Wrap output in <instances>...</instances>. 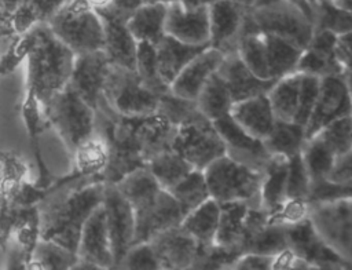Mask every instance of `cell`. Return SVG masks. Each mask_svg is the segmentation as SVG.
<instances>
[{"label": "cell", "instance_id": "6da1fadb", "mask_svg": "<svg viewBox=\"0 0 352 270\" xmlns=\"http://www.w3.org/2000/svg\"><path fill=\"white\" fill-rule=\"evenodd\" d=\"M114 185L133 211V245L148 242L157 234L180 226L184 215L177 201L158 185L147 167L128 174Z\"/></svg>", "mask_w": 352, "mask_h": 270}, {"label": "cell", "instance_id": "7a4b0ae2", "mask_svg": "<svg viewBox=\"0 0 352 270\" xmlns=\"http://www.w3.org/2000/svg\"><path fill=\"white\" fill-rule=\"evenodd\" d=\"M103 190L104 182L99 179L45 204L40 212V240L77 253L84 225L94 211L102 205Z\"/></svg>", "mask_w": 352, "mask_h": 270}, {"label": "cell", "instance_id": "3957f363", "mask_svg": "<svg viewBox=\"0 0 352 270\" xmlns=\"http://www.w3.org/2000/svg\"><path fill=\"white\" fill-rule=\"evenodd\" d=\"M28 59L33 92L44 106L67 85L76 55L43 22L29 30Z\"/></svg>", "mask_w": 352, "mask_h": 270}, {"label": "cell", "instance_id": "277c9868", "mask_svg": "<svg viewBox=\"0 0 352 270\" xmlns=\"http://www.w3.org/2000/svg\"><path fill=\"white\" fill-rule=\"evenodd\" d=\"M45 23L76 56L103 50L102 21L85 1L63 4Z\"/></svg>", "mask_w": 352, "mask_h": 270}, {"label": "cell", "instance_id": "5b68a950", "mask_svg": "<svg viewBox=\"0 0 352 270\" xmlns=\"http://www.w3.org/2000/svg\"><path fill=\"white\" fill-rule=\"evenodd\" d=\"M209 196L219 204L242 201L250 208H261V172L228 156L214 160L204 169Z\"/></svg>", "mask_w": 352, "mask_h": 270}, {"label": "cell", "instance_id": "8992f818", "mask_svg": "<svg viewBox=\"0 0 352 270\" xmlns=\"http://www.w3.org/2000/svg\"><path fill=\"white\" fill-rule=\"evenodd\" d=\"M44 113L69 152L74 153L95 132V109L67 85L51 98Z\"/></svg>", "mask_w": 352, "mask_h": 270}, {"label": "cell", "instance_id": "52a82bcc", "mask_svg": "<svg viewBox=\"0 0 352 270\" xmlns=\"http://www.w3.org/2000/svg\"><path fill=\"white\" fill-rule=\"evenodd\" d=\"M250 18L258 33L278 36L304 50L315 32L312 19L290 0H275L250 8Z\"/></svg>", "mask_w": 352, "mask_h": 270}, {"label": "cell", "instance_id": "ba28073f", "mask_svg": "<svg viewBox=\"0 0 352 270\" xmlns=\"http://www.w3.org/2000/svg\"><path fill=\"white\" fill-rule=\"evenodd\" d=\"M103 99L118 114L125 117H143L157 113L160 96L147 90L135 70L110 65Z\"/></svg>", "mask_w": 352, "mask_h": 270}, {"label": "cell", "instance_id": "9c48e42d", "mask_svg": "<svg viewBox=\"0 0 352 270\" xmlns=\"http://www.w3.org/2000/svg\"><path fill=\"white\" fill-rule=\"evenodd\" d=\"M172 150L182 156L194 169L204 171L226 154V145L212 121L202 114L179 125Z\"/></svg>", "mask_w": 352, "mask_h": 270}, {"label": "cell", "instance_id": "30bf717a", "mask_svg": "<svg viewBox=\"0 0 352 270\" xmlns=\"http://www.w3.org/2000/svg\"><path fill=\"white\" fill-rule=\"evenodd\" d=\"M102 207L104 211L116 267L133 245L135 216L132 207L113 183H104Z\"/></svg>", "mask_w": 352, "mask_h": 270}, {"label": "cell", "instance_id": "8fae6325", "mask_svg": "<svg viewBox=\"0 0 352 270\" xmlns=\"http://www.w3.org/2000/svg\"><path fill=\"white\" fill-rule=\"evenodd\" d=\"M346 116H352V98L344 74L322 77L314 110L305 125L307 141L327 124Z\"/></svg>", "mask_w": 352, "mask_h": 270}, {"label": "cell", "instance_id": "7c38bea8", "mask_svg": "<svg viewBox=\"0 0 352 270\" xmlns=\"http://www.w3.org/2000/svg\"><path fill=\"white\" fill-rule=\"evenodd\" d=\"M209 11V44L220 52L236 51L249 7L232 0H216Z\"/></svg>", "mask_w": 352, "mask_h": 270}, {"label": "cell", "instance_id": "4fadbf2b", "mask_svg": "<svg viewBox=\"0 0 352 270\" xmlns=\"http://www.w3.org/2000/svg\"><path fill=\"white\" fill-rule=\"evenodd\" d=\"M109 68L110 62L103 51L77 55L67 87L92 109H96L103 98V87Z\"/></svg>", "mask_w": 352, "mask_h": 270}, {"label": "cell", "instance_id": "5bb4252c", "mask_svg": "<svg viewBox=\"0 0 352 270\" xmlns=\"http://www.w3.org/2000/svg\"><path fill=\"white\" fill-rule=\"evenodd\" d=\"M212 123L226 145V156L263 172L271 158L263 141L249 135L231 118V116H226Z\"/></svg>", "mask_w": 352, "mask_h": 270}, {"label": "cell", "instance_id": "9a60e30c", "mask_svg": "<svg viewBox=\"0 0 352 270\" xmlns=\"http://www.w3.org/2000/svg\"><path fill=\"white\" fill-rule=\"evenodd\" d=\"M209 6L186 7L180 1L168 4L165 34L184 44H209Z\"/></svg>", "mask_w": 352, "mask_h": 270}, {"label": "cell", "instance_id": "2e32d148", "mask_svg": "<svg viewBox=\"0 0 352 270\" xmlns=\"http://www.w3.org/2000/svg\"><path fill=\"white\" fill-rule=\"evenodd\" d=\"M285 230L287 248L308 266L346 264L341 255L320 238L308 218L286 226Z\"/></svg>", "mask_w": 352, "mask_h": 270}, {"label": "cell", "instance_id": "e0dca14e", "mask_svg": "<svg viewBox=\"0 0 352 270\" xmlns=\"http://www.w3.org/2000/svg\"><path fill=\"white\" fill-rule=\"evenodd\" d=\"M337 34L330 30H315L309 44L304 48L296 72L315 77L342 76L344 69L336 55Z\"/></svg>", "mask_w": 352, "mask_h": 270}, {"label": "cell", "instance_id": "ac0fdd59", "mask_svg": "<svg viewBox=\"0 0 352 270\" xmlns=\"http://www.w3.org/2000/svg\"><path fill=\"white\" fill-rule=\"evenodd\" d=\"M151 245L162 270H188L195 259L198 244L180 226L170 227L155 237Z\"/></svg>", "mask_w": 352, "mask_h": 270}, {"label": "cell", "instance_id": "d6986e66", "mask_svg": "<svg viewBox=\"0 0 352 270\" xmlns=\"http://www.w3.org/2000/svg\"><path fill=\"white\" fill-rule=\"evenodd\" d=\"M217 74L226 83L234 103L258 96L267 95L278 80H261L254 76L239 58L238 52L226 54L221 65L217 69Z\"/></svg>", "mask_w": 352, "mask_h": 270}, {"label": "cell", "instance_id": "ffe728a7", "mask_svg": "<svg viewBox=\"0 0 352 270\" xmlns=\"http://www.w3.org/2000/svg\"><path fill=\"white\" fill-rule=\"evenodd\" d=\"M76 255L78 260L106 269H114L111 244L102 205L96 208L85 222Z\"/></svg>", "mask_w": 352, "mask_h": 270}, {"label": "cell", "instance_id": "44dd1931", "mask_svg": "<svg viewBox=\"0 0 352 270\" xmlns=\"http://www.w3.org/2000/svg\"><path fill=\"white\" fill-rule=\"evenodd\" d=\"M223 58V52L208 47L179 73L169 87L170 92L179 98L195 101L206 81L217 72Z\"/></svg>", "mask_w": 352, "mask_h": 270}, {"label": "cell", "instance_id": "7402d4cb", "mask_svg": "<svg viewBox=\"0 0 352 270\" xmlns=\"http://www.w3.org/2000/svg\"><path fill=\"white\" fill-rule=\"evenodd\" d=\"M132 125L140 156L146 165L158 154L172 149L176 127L160 113L132 117Z\"/></svg>", "mask_w": 352, "mask_h": 270}, {"label": "cell", "instance_id": "603a6c76", "mask_svg": "<svg viewBox=\"0 0 352 270\" xmlns=\"http://www.w3.org/2000/svg\"><path fill=\"white\" fill-rule=\"evenodd\" d=\"M230 116L242 129L260 141L271 134L276 121L268 95H258L234 103Z\"/></svg>", "mask_w": 352, "mask_h": 270}, {"label": "cell", "instance_id": "cb8c5ba5", "mask_svg": "<svg viewBox=\"0 0 352 270\" xmlns=\"http://www.w3.org/2000/svg\"><path fill=\"white\" fill-rule=\"evenodd\" d=\"M208 47H210V44L191 45L170 36H165L158 45H155L157 68L164 83L170 87L179 73Z\"/></svg>", "mask_w": 352, "mask_h": 270}, {"label": "cell", "instance_id": "d4e9b609", "mask_svg": "<svg viewBox=\"0 0 352 270\" xmlns=\"http://www.w3.org/2000/svg\"><path fill=\"white\" fill-rule=\"evenodd\" d=\"M103 25V52L110 65L135 70L138 41L131 34L126 23L100 19Z\"/></svg>", "mask_w": 352, "mask_h": 270}, {"label": "cell", "instance_id": "484cf974", "mask_svg": "<svg viewBox=\"0 0 352 270\" xmlns=\"http://www.w3.org/2000/svg\"><path fill=\"white\" fill-rule=\"evenodd\" d=\"M165 4H143L126 22V28L138 43L158 45L165 34Z\"/></svg>", "mask_w": 352, "mask_h": 270}, {"label": "cell", "instance_id": "4316f807", "mask_svg": "<svg viewBox=\"0 0 352 270\" xmlns=\"http://www.w3.org/2000/svg\"><path fill=\"white\" fill-rule=\"evenodd\" d=\"M220 219V204L213 198L190 211L182 220L180 227L190 234L199 247L214 242Z\"/></svg>", "mask_w": 352, "mask_h": 270}, {"label": "cell", "instance_id": "83f0119b", "mask_svg": "<svg viewBox=\"0 0 352 270\" xmlns=\"http://www.w3.org/2000/svg\"><path fill=\"white\" fill-rule=\"evenodd\" d=\"M287 182V158L271 156L261 172L260 202L267 212L274 211L286 200Z\"/></svg>", "mask_w": 352, "mask_h": 270}, {"label": "cell", "instance_id": "f1b7e54d", "mask_svg": "<svg viewBox=\"0 0 352 270\" xmlns=\"http://www.w3.org/2000/svg\"><path fill=\"white\" fill-rule=\"evenodd\" d=\"M249 208L250 207L242 201L220 204V219L214 244L226 248L241 249Z\"/></svg>", "mask_w": 352, "mask_h": 270}, {"label": "cell", "instance_id": "f546056e", "mask_svg": "<svg viewBox=\"0 0 352 270\" xmlns=\"http://www.w3.org/2000/svg\"><path fill=\"white\" fill-rule=\"evenodd\" d=\"M301 90V73H292L279 79L270 90L268 99L276 120L294 123Z\"/></svg>", "mask_w": 352, "mask_h": 270}, {"label": "cell", "instance_id": "4dcf8cb0", "mask_svg": "<svg viewBox=\"0 0 352 270\" xmlns=\"http://www.w3.org/2000/svg\"><path fill=\"white\" fill-rule=\"evenodd\" d=\"M195 103L199 113L205 118H208L209 121H216L219 118L230 116L234 101L226 83L216 72L202 87L201 92L195 99Z\"/></svg>", "mask_w": 352, "mask_h": 270}, {"label": "cell", "instance_id": "1f68e13d", "mask_svg": "<svg viewBox=\"0 0 352 270\" xmlns=\"http://www.w3.org/2000/svg\"><path fill=\"white\" fill-rule=\"evenodd\" d=\"M263 36L271 79L279 80L294 73L304 50L278 36L264 33Z\"/></svg>", "mask_w": 352, "mask_h": 270}, {"label": "cell", "instance_id": "d6a6232c", "mask_svg": "<svg viewBox=\"0 0 352 270\" xmlns=\"http://www.w3.org/2000/svg\"><path fill=\"white\" fill-rule=\"evenodd\" d=\"M305 142V128L302 125L282 120L275 121L271 134L263 141L271 156H280L285 158L301 153Z\"/></svg>", "mask_w": 352, "mask_h": 270}, {"label": "cell", "instance_id": "836d02e7", "mask_svg": "<svg viewBox=\"0 0 352 270\" xmlns=\"http://www.w3.org/2000/svg\"><path fill=\"white\" fill-rule=\"evenodd\" d=\"M77 255L50 241L38 240L28 255V270H70Z\"/></svg>", "mask_w": 352, "mask_h": 270}, {"label": "cell", "instance_id": "e575fe53", "mask_svg": "<svg viewBox=\"0 0 352 270\" xmlns=\"http://www.w3.org/2000/svg\"><path fill=\"white\" fill-rule=\"evenodd\" d=\"M301 156L308 171L311 185L326 180L338 158L336 153L316 135L305 142Z\"/></svg>", "mask_w": 352, "mask_h": 270}, {"label": "cell", "instance_id": "d590c367", "mask_svg": "<svg viewBox=\"0 0 352 270\" xmlns=\"http://www.w3.org/2000/svg\"><path fill=\"white\" fill-rule=\"evenodd\" d=\"M147 168L158 185L166 191L194 169L182 156H179L172 149L154 157L147 164Z\"/></svg>", "mask_w": 352, "mask_h": 270}, {"label": "cell", "instance_id": "8d00e7d4", "mask_svg": "<svg viewBox=\"0 0 352 270\" xmlns=\"http://www.w3.org/2000/svg\"><path fill=\"white\" fill-rule=\"evenodd\" d=\"M168 191L177 201L184 216L190 211L205 202L208 198H210L204 171L198 169H192Z\"/></svg>", "mask_w": 352, "mask_h": 270}, {"label": "cell", "instance_id": "74e56055", "mask_svg": "<svg viewBox=\"0 0 352 270\" xmlns=\"http://www.w3.org/2000/svg\"><path fill=\"white\" fill-rule=\"evenodd\" d=\"M236 52L242 62L246 65V68L254 76H257L261 80H274L271 79L268 69L263 33L243 34L238 41Z\"/></svg>", "mask_w": 352, "mask_h": 270}, {"label": "cell", "instance_id": "f35d334b", "mask_svg": "<svg viewBox=\"0 0 352 270\" xmlns=\"http://www.w3.org/2000/svg\"><path fill=\"white\" fill-rule=\"evenodd\" d=\"M135 72L139 76L143 85L161 96L169 91V85L164 83L157 68V52L155 47L148 43H138L136 65Z\"/></svg>", "mask_w": 352, "mask_h": 270}, {"label": "cell", "instance_id": "ab89813d", "mask_svg": "<svg viewBox=\"0 0 352 270\" xmlns=\"http://www.w3.org/2000/svg\"><path fill=\"white\" fill-rule=\"evenodd\" d=\"M76 167L87 175H100L103 176V172L107 167V147L106 143L94 134L87 142H84L74 153ZM103 179V178H102Z\"/></svg>", "mask_w": 352, "mask_h": 270}, {"label": "cell", "instance_id": "60d3db41", "mask_svg": "<svg viewBox=\"0 0 352 270\" xmlns=\"http://www.w3.org/2000/svg\"><path fill=\"white\" fill-rule=\"evenodd\" d=\"M241 249L226 248L217 244L198 245V251L190 270H232L239 256Z\"/></svg>", "mask_w": 352, "mask_h": 270}, {"label": "cell", "instance_id": "b9f144b4", "mask_svg": "<svg viewBox=\"0 0 352 270\" xmlns=\"http://www.w3.org/2000/svg\"><path fill=\"white\" fill-rule=\"evenodd\" d=\"M157 113L164 116L176 128L201 114L195 101L179 98L173 95L170 90L160 96Z\"/></svg>", "mask_w": 352, "mask_h": 270}, {"label": "cell", "instance_id": "7bdbcfd3", "mask_svg": "<svg viewBox=\"0 0 352 270\" xmlns=\"http://www.w3.org/2000/svg\"><path fill=\"white\" fill-rule=\"evenodd\" d=\"M316 136H319L337 157H341L352 149V116L327 124L316 134Z\"/></svg>", "mask_w": 352, "mask_h": 270}, {"label": "cell", "instance_id": "ee69618b", "mask_svg": "<svg viewBox=\"0 0 352 270\" xmlns=\"http://www.w3.org/2000/svg\"><path fill=\"white\" fill-rule=\"evenodd\" d=\"M311 191V179L305 168L301 153L287 158V182L286 198L308 200Z\"/></svg>", "mask_w": 352, "mask_h": 270}, {"label": "cell", "instance_id": "f6af8a7d", "mask_svg": "<svg viewBox=\"0 0 352 270\" xmlns=\"http://www.w3.org/2000/svg\"><path fill=\"white\" fill-rule=\"evenodd\" d=\"M114 270H162L151 245L142 242L132 245Z\"/></svg>", "mask_w": 352, "mask_h": 270}, {"label": "cell", "instance_id": "bcb514c9", "mask_svg": "<svg viewBox=\"0 0 352 270\" xmlns=\"http://www.w3.org/2000/svg\"><path fill=\"white\" fill-rule=\"evenodd\" d=\"M308 200L304 198H286L278 208L268 214V225L290 226L305 218L308 214Z\"/></svg>", "mask_w": 352, "mask_h": 270}, {"label": "cell", "instance_id": "7dc6e473", "mask_svg": "<svg viewBox=\"0 0 352 270\" xmlns=\"http://www.w3.org/2000/svg\"><path fill=\"white\" fill-rule=\"evenodd\" d=\"M320 79L309 74L301 73V90H300V101H298V110L294 118L296 124H300L305 128L311 113L314 110L318 92H319Z\"/></svg>", "mask_w": 352, "mask_h": 270}, {"label": "cell", "instance_id": "c3c4849f", "mask_svg": "<svg viewBox=\"0 0 352 270\" xmlns=\"http://www.w3.org/2000/svg\"><path fill=\"white\" fill-rule=\"evenodd\" d=\"M143 6L142 0H106L102 6L94 8L100 19H109L126 23L135 11Z\"/></svg>", "mask_w": 352, "mask_h": 270}, {"label": "cell", "instance_id": "681fc988", "mask_svg": "<svg viewBox=\"0 0 352 270\" xmlns=\"http://www.w3.org/2000/svg\"><path fill=\"white\" fill-rule=\"evenodd\" d=\"M338 198H352V182L334 183L330 180H322L311 185L308 202H320Z\"/></svg>", "mask_w": 352, "mask_h": 270}, {"label": "cell", "instance_id": "f907efd6", "mask_svg": "<svg viewBox=\"0 0 352 270\" xmlns=\"http://www.w3.org/2000/svg\"><path fill=\"white\" fill-rule=\"evenodd\" d=\"M274 256L258 253H243L236 260L232 270H272Z\"/></svg>", "mask_w": 352, "mask_h": 270}, {"label": "cell", "instance_id": "816d5d0a", "mask_svg": "<svg viewBox=\"0 0 352 270\" xmlns=\"http://www.w3.org/2000/svg\"><path fill=\"white\" fill-rule=\"evenodd\" d=\"M336 55L344 69V73L352 72V30L337 34Z\"/></svg>", "mask_w": 352, "mask_h": 270}, {"label": "cell", "instance_id": "f5cc1de1", "mask_svg": "<svg viewBox=\"0 0 352 270\" xmlns=\"http://www.w3.org/2000/svg\"><path fill=\"white\" fill-rule=\"evenodd\" d=\"M326 180H330L334 183L352 182V149L337 158V161Z\"/></svg>", "mask_w": 352, "mask_h": 270}, {"label": "cell", "instance_id": "db71d44e", "mask_svg": "<svg viewBox=\"0 0 352 270\" xmlns=\"http://www.w3.org/2000/svg\"><path fill=\"white\" fill-rule=\"evenodd\" d=\"M309 266L296 256L289 248L279 252L272 259V270H308Z\"/></svg>", "mask_w": 352, "mask_h": 270}, {"label": "cell", "instance_id": "11a10c76", "mask_svg": "<svg viewBox=\"0 0 352 270\" xmlns=\"http://www.w3.org/2000/svg\"><path fill=\"white\" fill-rule=\"evenodd\" d=\"M6 270H28V255L23 248L14 247L10 251Z\"/></svg>", "mask_w": 352, "mask_h": 270}, {"label": "cell", "instance_id": "9f6ffc18", "mask_svg": "<svg viewBox=\"0 0 352 270\" xmlns=\"http://www.w3.org/2000/svg\"><path fill=\"white\" fill-rule=\"evenodd\" d=\"M329 1L334 8L352 15V0H329Z\"/></svg>", "mask_w": 352, "mask_h": 270}, {"label": "cell", "instance_id": "6f0895ef", "mask_svg": "<svg viewBox=\"0 0 352 270\" xmlns=\"http://www.w3.org/2000/svg\"><path fill=\"white\" fill-rule=\"evenodd\" d=\"M70 270H114V269H106V267H100L88 262H82V260H77L73 267Z\"/></svg>", "mask_w": 352, "mask_h": 270}, {"label": "cell", "instance_id": "680465c9", "mask_svg": "<svg viewBox=\"0 0 352 270\" xmlns=\"http://www.w3.org/2000/svg\"><path fill=\"white\" fill-rule=\"evenodd\" d=\"M308 270H348V264H326V266H309Z\"/></svg>", "mask_w": 352, "mask_h": 270}, {"label": "cell", "instance_id": "91938a15", "mask_svg": "<svg viewBox=\"0 0 352 270\" xmlns=\"http://www.w3.org/2000/svg\"><path fill=\"white\" fill-rule=\"evenodd\" d=\"M143 4H170V3H175V1H183V0H142Z\"/></svg>", "mask_w": 352, "mask_h": 270}, {"label": "cell", "instance_id": "94428289", "mask_svg": "<svg viewBox=\"0 0 352 270\" xmlns=\"http://www.w3.org/2000/svg\"><path fill=\"white\" fill-rule=\"evenodd\" d=\"M344 79H345V83H346L348 91H349L351 98H352V72H346V73H344Z\"/></svg>", "mask_w": 352, "mask_h": 270}, {"label": "cell", "instance_id": "6125c7cd", "mask_svg": "<svg viewBox=\"0 0 352 270\" xmlns=\"http://www.w3.org/2000/svg\"><path fill=\"white\" fill-rule=\"evenodd\" d=\"M348 270H352V267H349V266H348Z\"/></svg>", "mask_w": 352, "mask_h": 270}, {"label": "cell", "instance_id": "be15d7a7", "mask_svg": "<svg viewBox=\"0 0 352 270\" xmlns=\"http://www.w3.org/2000/svg\"><path fill=\"white\" fill-rule=\"evenodd\" d=\"M308 1H309V3H311V1H312V0H308Z\"/></svg>", "mask_w": 352, "mask_h": 270}]
</instances>
